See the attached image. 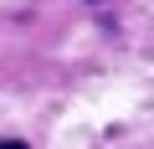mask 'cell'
Segmentation results:
<instances>
[{"mask_svg":"<svg viewBox=\"0 0 154 149\" xmlns=\"http://www.w3.org/2000/svg\"><path fill=\"white\" fill-rule=\"evenodd\" d=\"M0 149H26V144L21 139H0Z\"/></svg>","mask_w":154,"mask_h":149,"instance_id":"1","label":"cell"}]
</instances>
